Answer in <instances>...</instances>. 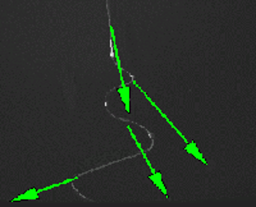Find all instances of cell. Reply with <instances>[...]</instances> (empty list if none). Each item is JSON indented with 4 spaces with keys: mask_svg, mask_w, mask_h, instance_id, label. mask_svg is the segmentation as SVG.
Segmentation results:
<instances>
[{
    "mask_svg": "<svg viewBox=\"0 0 256 207\" xmlns=\"http://www.w3.org/2000/svg\"><path fill=\"white\" fill-rule=\"evenodd\" d=\"M132 85L136 86V87L138 88V90H140L141 92H142L144 96H145L146 100H148V101L150 102V105H152V108H154L155 110H156V113L159 114L160 117H162V119H163L164 122H166V124H168V126L173 129V131H174V133L177 134V136L180 138V140L184 141V151H186L187 154L191 155L192 158L195 159V160L200 161V163H201V164H204V165H208V160H206V159H205V156H204V155H202V152L200 151V149H198V143H196L195 141L188 140V138H187L186 136H184V134L182 133V132H180V129H178V127L176 126V124L172 122V120L169 119L168 115H166V114L164 113L163 110H162V108H160V106L158 105L156 102H155L154 100L152 99V97L148 96V92H146V91L144 90V88L141 87L140 85H138V82H136V79H134V81H132Z\"/></svg>",
    "mask_w": 256,
    "mask_h": 207,
    "instance_id": "obj_1",
    "label": "cell"
},
{
    "mask_svg": "<svg viewBox=\"0 0 256 207\" xmlns=\"http://www.w3.org/2000/svg\"><path fill=\"white\" fill-rule=\"evenodd\" d=\"M127 129H128V133H130V136H131L132 141H134V143L136 145L137 150H138V152L141 154V156H142L144 161H145V164L148 165V181L152 182V184H154L155 187L158 188V190L162 192V195L166 196V199L169 200V192H168V188H166V183H164V179H163V174H162V172H159V170H156L154 168V165H152V163L150 161V159H148V154H146V151L144 150L142 147V143L140 142V140H138V137H137L136 132L134 131V128L131 127V124H127Z\"/></svg>",
    "mask_w": 256,
    "mask_h": 207,
    "instance_id": "obj_2",
    "label": "cell"
},
{
    "mask_svg": "<svg viewBox=\"0 0 256 207\" xmlns=\"http://www.w3.org/2000/svg\"><path fill=\"white\" fill-rule=\"evenodd\" d=\"M80 177H81V174H77V175H74V177H70V178L64 179V181L59 182V183H56V184H50V186H46V187L30 188V190H27L26 192H24L22 195L18 196V197L13 199L12 201L17 202V201H28V200H38L40 199L41 193L49 192V191H52V190H56V188L62 187V186H64V184H72L73 182H76Z\"/></svg>",
    "mask_w": 256,
    "mask_h": 207,
    "instance_id": "obj_3",
    "label": "cell"
},
{
    "mask_svg": "<svg viewBox=\"0 0 256 207\" xmlns=\"http://www.w3.org/2000/svg\"><path fill=\"white\" fill-rule=\"evenodd\" d=\"M109 17V33H110V46H112V58L114 59L116 65V69H118V73H120V85L126 83L124 77H123V68H122V61H120V47H118V40H116V29H114L113 23H112L110 18V12H108Z\"/></svg>",
    "mask_w": 256,
    "mask_h": 207,
    "instance_id": "obj_4",
    "label": "cell"
},
{
    "mask_svg": "<svg viewBox=\"0 0 256 207\" xmlns=\"http://www.w3.org/2000/svg\"><path fill=\"white\" fill-rule=\"evenodd\" d=\"M131 87H132V83H123V85H120V87H116V91L118 96H120V101H122L123 106H124V110L126 113L130 115L131 114Z\"/></svg>",
    "mask_w": 256,
    "mask_h": 207,
    "instance_id": "obj_5",
    "label": "cell"
}]
</instances>
